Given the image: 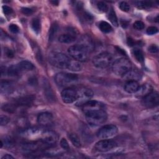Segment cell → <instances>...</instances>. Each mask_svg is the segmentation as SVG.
Segmentation results:
<instances>
[{
    "instance_id": "6",
    "label": "cell",
    "mask_w": 159,
    "mask_h": 159,
    "mask_svg": "<svg viewBox=\"0 0 159 159\" xmlns=\"http://www.w3.org/2000/svg\"><path fill=\"white\" fill-rule=\"evenodd\" d=\"M78 79V76L73 73H68L65 72H60L55 76V81L59 86H66L70 84Z\"/></svg>"
},
{
    "instance_id": "34",
    "label": "cell",
    "mask_w": 159,
    "mask_h": 159,
    "mask_svg": "<svg viewBox=\"0 0 159 159\" xmlns=\"http://www.w3.org/2000/svg\"><path fill=\"white\" fill-rule=\"evenodd\" d=\"M133 54L135 57V58L137 59V60L139 62H143L144 60L143 53L142 51L139 48H135L133 50Z\"/></svg>"
},
{
    "instance_id": "12",
    "label": "cell",
    "mask_w": 159,
    "mask_h": 159,
    "mask_svg": "<svg viewBox=\"0 0 159 159\" xmlns=\"http://www.w3.org/2000/svg\"><path fill=\"white\" fill-rule=\"evenodd\" d=\"M104 104L99 101L95 100H89L82 105V109L84 113L86 114L88 112L96 110L104 109Z\"/></svg>"
},
{
    "instance_id": "50",
    "label": "cell",
    "mask_w": 159,
    "mask_h": 159,
    "mask_svg": "<svg viewBox=\"0 0 159 159\" xmlns=\"http://www.w3.org/2000/svg\"><path fill=\"white\" fill-rule=\"evenodd\" d=\"M127 42H128L129 45H133V44H134V41L131 39H128Z\"/></svg>"
},
{
    "instance_id": "35",
    "label": "cell",
    "mask_w": 159,
    "mask_h": 159,
    "mask_svg": "<svg viewBox=\"0 0 159 159\" xmlns=\"http://www.w3.org/2000/svg\"><path fill=\"white\" fill-rule=\"evenodd\" d=\"M11 83L8 81H2L1 83V92H6L11 88Z\"/></svg>"
},
{
    "instance_id": "9",
    "label": "cell",
    "mask_w": 159,
    "mask_h": 159,
    "mask_svg": "<svg viewBox=\"0 0 159 159\" xmlns=\"http://www.w3.org/2000/svg\"><path fill=\"white\" fill-rule=\"evenodd\" d=\"M117 146V143L111 139H101L96 143L94 149L99 152H106Z\"/></svg>"
},
{
    "instance_id": "45",
    "label": "cell",
    "mask_w": 159,
    "mask_h": 159,
    "mask_svg": "<svg viewBox=\"0 0 159 159\" xmlns=\"http://www.w3.org/2000/svg\"><path fill=\"white\" fill-rule=\"evenodd\" d=\"M148 51L152 53H157L158 51V47L155 45V44H152L149 47H148Z\"/></svg>"
},
{
    "instance_id": "23",
    "label": "cell",
    "mask_w": 159,
    "mask_h": 159,
    "mask_svg": "<svg viewBox=\"0 0 159 159\" xmlns=\"http://www.w3.org/2000/svg\"><path fill=\"white\" fill-rule=\"evenodd\" d=\"M15 144V142L14 139L9 136H5L4 139H1V148L4 145L6 148H9L14 147Z\"/></svg>"
},
{
    "instance_id": "46",
    "label": "cell",
    "mask_w": 159,
    "mask_h": 159,
    "mask_svg": "<svg viewBox=\"0 0 159 159\" xmlns=\"http://www.w3.org/2000/svg\"><path fill=\"white\" fill-rule=\"evenodd\" d=\"M5 54L7 57H8L9 58H12L14 56V53L13 52V51L9 48H6L5 50Z\"/></svg>"
},
{
    "instance_id": "5",
    "label": "cell",
    "mask_w": 159,
    "mask_h": 159,
    "mask_svg": "<svg viewBox=\"0 0 159 159\" xmlns=\"http://www.w3.org/2000/svg\"><path fill=\"white\" fill-rule=\"evenodd\" d=\"M112 60L111 53L104 52L100 53L93 57L92 62L93 65L98 68H105L107 67Z\"/></svg>"
},
{
    "instance_id": "31",
    "label": "cell",
    "mask_w": 159,
    "mask_h": 159,
    "mask_svg": "<svg viewBox=\"0 0 159 159\" xmlns=\"http://www.w3.org/2000/svg\"><path fill=\"white\" fill-rule=\"evenodd\" d=\"M58 30V24L54 23L52 25L50 31H49V37H48V40L50 42H52Z\"/></svg>"
},
{
    "instance_id": "20",
    "label": "cell",
    "mask_w": 159,
    "mask_h": 159,
    "mask_svg": "<svg viewBox=\"0 0 159 159\" xmlns=\"http://www.w3.org/2000/svg\"><path fill=\"white\" fill-rule=\"evenodd\" d=\"M42 130L41 129L37 128V127H32L29 129H25L24 130H23L21 132V135L27 137H34L38 135H41L42 133Z\"/></svg>"
},
{
    "instance_id": "17",
    "label": "cell",
    "mask_w": 159,
    "mask_h": 159,
    "mask_svg": "<svg viewBox=\"0 0 159 159\" xmlns=\"http://www.w3.org/2000/svg\"><path fill=\"white\" fill-rule=\"evenodd\" d=\"M35 96L33 95H27L25 96H22L17 99L14 103L17 106H30L34 102L35 99Z\"/></svg>"
},
{
    "instance_id": "49",
    "label": "cell",
    "mask_w": 159,
    "mask_h": 159,
    "mask_svg": "<svg viewBox=\"0 0 159 159\" xmlns=\"http://www.w3.org/2000/svg\"><path fill=\"white\" fill-rule=\"evenodd\" d=\"M1 75L3 76L6 74V73H7V70H6V68L1 66Z\"/></svg>"
},
{
    "instance_id": "36",
    "label": "cell",
    "mask_w": 159,
    "mask_h": 159,
    "mask_svg": "<svg viewBox=\"0 0 159 159\" xmlns=\"http://www.w3.org/2000/svg\"><path fill=\"white\" fill-rule=\"evenodd\" d=\"M97 8L101 12H106L108 9V6L104 2H102V1H99L97 3Z\"/></svg>"
},
{
    "instance_id": "39",
    "label": "cell",
    "mask_w": 159,
    "mask_h": 159,
    "mask_svg": "<svg viewBox=\"0 0 159 159\" xmlns=\"http://www.w3.org/2000/svg\"><path fill=\"white\" fill-rule=\"evenodd\" d=\"M60 145L61 147L64 149V150H68L70 149V146H69V144L67 142V140L63 138L61 139L60 140Z\"/></svg>"
},
{
    "instance_id": "15",
    "label": "cell",
    "mask_w": 159,
    "mask_h": 159,
    "mask_svg": "<svg viewBox=\"0 0 159 159\" xmlns=\"http://www.w3.org/2000/svg\"><path fill=\"white\" fill-rule=\"evenodd\" d=\"M78 44L84 48L89 53L92 52L94 48V43L93 40L89 36L87 35L82 36L79 40Z\"/></svg>"
},
{
    "instance_id": "43",
    "label": "cell",
    "mask_w": 159,
    "mask_h": 159,
    "mask_svg": "<svg viewBox=\"0 0 159 159\" xmlns=\"http://www.w3.org/2000/svg\"><path fill=\"white\" fill-rule=\"evenodd\" d=\"M21 12L25 16H30L34 12L32 9H30L28 7H22L21 9Z\"/></svg>"
},
{
    "instance_id": "42",
    "label": "cell",
    "mask_w": 159,
    "mask_h": 159,
    "mask_svg": "<svg viewBox=\"0 0 159 159\" xmlns=\"http://www.w3.org/2000/svg\"><path fill=\"white\" fill-rule=\"evenodd\" d=\"M10 120V119L6 116H1L0 117V124L1 125H6Z\"/></svg>"
},
{
    "instance_id": "13",
    "label": "cell",
    "mask_w": 159,
    "mask_h": 159,
    "mask_svg": "<svg viewBox=\"0 0 159 159\" xmlns=\"http://www.w3.org/2000/svg\"><path fill=\"white\" fill-rule=\"evenodd\" d=\"M43 145L47 146L41 140L40 141H33L30 142H26L22 145V150L25 152L33 153L40 150Z\"/></svg>"
},
{
    "instance_id": "41",
    "label": "cell",
    "mask_w": 159,
    "mask_h": 159,
    "mask_svg": "<svg viewBox=\"0 0 159 159\" xmlns=\"http://www.w3.org/2000/svg\"><path fill=\"white\" fill-rule=\"evenodd\" d=\"M9 29L13 34H17L19 31V27L16 24H12L9 26Z\"/></svg>"
},
{
    "instance_id": "33",
    "label": "cell",
    "mask_w": 159,
    "mask_h": 159,
    "mask_svg": "<svg viewBox=\"0 0 159 159\" xmlns=\"http://www.w3.org/2000/svg\"><path fill=\"white\" fill-rule=\"evenodd\" d=\"M31 26L33 30L36 34H39V32L40 30V22L39 19L37 18L33 19L31 22Z\"/></svg>"
},
{
    "instance_id": "28",
    "label": "cell",
    "mask_w": 159,
    "mask_h": 159,
    "mask_svg": "<svg viewBox=\"0 0 159 159\" xmlns=\"http://www.w3.org/2000/svg\"><path fill=\"white\" fill-rule=\"evenodd\" d=\"M107 18L108 19L110 20V22L116 27H117L119 25L118 23V20L117 18V16L116 15L115 11H114V9L112 8H111V9L109 10V12L108 13L107 15Z\"/></svg>"
},
{
    "instance_id": "40",
    "label": "cell",
    "mask_w": 159,
    "mask_h": 159,
    "mask_svg": "<svg viewBox=\"0 0 159 159\" xmlns=\"http://www.w3.org/2000/svg\"><path fill=\"white\" fill-rule=\"evenodd\" d=\"M158 32V29L155 26H151L147 28V33L148 35H154Z\"/></svg>"
},
{
    "instance_id": "11",
    "label": "cell",
    "mask_w": 159,
    "mask_h": 159,
    "mask_svg": "<svg viewBox=\"0 0 159 159\" xmlns=\"http://www.w3.org/2000/svg\"><path fill=\"white\" fill-rule=\"evenodd\" d=\"M40 140L47 146L55 145L58 140L57 134L52 130L43 131L40 135Z\"/></svg>"
},
{
    "instance_id": "19",
    "label": "cell",
    "mask_w": 159,
    "mask_h": 159,
    "mask_svg": "<svg viewBox=\"0 0 159 159\" xmlns=\"http://www.w3.org/2000/svg\"><path fill=\"white\" fill-rule=\"evenodd\" d=\"M58 40L60 42L63 43H71L76 40V36L73 32H68L66 34H63L60 35Z\"/></svg>"
},
{
    "instance_id": "2",
    "label": "cell",
    "mask_w": 159,
    "mask_h": 159,
    "mask_svg": "<svg viewBox=\"0 0 159 159\" xmlns=\"http://www.w3.org/2000/svg\"><path fill=\"white\" fill-rule=\"evenodd\" d=\"M132 69L131 61L126 58H120L116 60L112 65L113 73L117 76H123Z\"/></svg>"
},
{
    "instance_id": "47",
    "label": "cell",
    "mask_w": 159,
    "mask_h": 159,
    "mask_svg": "<svg viewBox=\"0 0 159 159\" xmlns=\"http://www.w3.org/2000/svg\"><path fill=\"white\" fill-rule=\"evenodd\" d=\"M14 157H12V155H9V154H6L5 155H4L1 159H14Z\"/></svg>"
},
{
    "instance_id": "4",
    "label": "cell",
    "mask_w": 159,
    "mask_h": 159,
    "mask_svg": "<svg viewBox=\"0 0 159 159\" xmlns=\"http://www.w3.org/2000/svg\"><path fill=\"white\" fill-rule=\"evenodd\" d=\"M68 53L74 60L80 62H84L88 60L90 53L81 45L76 44L70 46L68 48Z\"/></svg>"
},
{
    "instance_id": "37",
    "label": "cell",
    "mask_w": 159,
    "mask_h": 159,
    "mask_svg": "<svg viewBox=\"0 0 159 159\" xmlns=\"http://www.w3.org/2000/svg\"><path fill=\"white\" fill-rule=\"evenodd\" d=\"M119 8L122 11L128 12L130 10V7L129 4L127 2H126L125 1H122V2H120L119 4Z\"/></svg>"
},
{
    "instance_id": "27",
    "label": "cell",
    "mask_w": 159,
    "mask_h": 159,
    "mask_svg": "<svg viewBox=\"0 0 159 159\" xmlns=\"http://www.w3.org/2000/svg\"><path fill=\"white\" fill-rule=\"evenodd\" d=\"M68 137L74 146H75L76 147H78V148L81 147V141H80V137H78V135L76 134L70 133L68 134Z\"/></svg>"
},
{
    "instance_id": "21",
    "label": "cell",
    "mask_w": 159,
    "mask_h": 159,
    "mask_svg": "<svg viewBox=\"0 0 159 159\" xmlns=\"http://www.w3.org/2000/svg\"><path fill=\"white\" fill-rule=\"evenodd\" d=\"M123 77L126 79L127 81L129 80H134V81H138L141 78V74L137 71V70H132V69L128 71L127 73H125Z\"/></svg>"
},
{
    "instance_id": "26",
    "label": "cell",
    "mask_w": 159,
    "mask_h": 159,
    "mask_svg": "<svg viewBox=\"0 0 159 159\" xmlns=\"http://www.w3.org/2000/svg\"><path fill=\"white\" fill-rule=\"evenodd\" d=\"M136 7L139 9H148L153 6V3L151 1H139L135 2Z\"/></svg>"
},
{
    "instance_id": "3",
    "label": "cell",
    "mask_w": 159,
    "mask_h": 159,
    "mask_svg": "<svg viewBox=\"0 0 159 159\" xmlns=\"http://www.w3.org/2000/svg\"><path fill=\"white\" fill-rule=\"evenodd\" d=\"M88 123L92 126H97L106 122L107 115L104 109H99L85 114Z\"/></svg>"
},
{
    "instance_id": "25",
    "label": "cell",
    "mask_w": 159,
    "mask_h": 159,
    "mask_svg": "<svg viewBox=\"0 0 159 159\" xmlns=\"http://www.w3.org/2000/svg\"><path fill=\"white\" fill-rule=\"evenodd\" d=\"M18 65L21 71H30L34 68V65L31 62L27 60L21 61Z\"/></svg>"
},
{
    "instance_id": "38",
    "label": "cell",
    "mask_w": 159,
    "mask_h": 159,
    "mask_svg": "<svg viewBox=\"0 0 159 159\" xmlns=\"http://www.w3.org/2000/svg\"><path fill=\"white\" fill-rule=\"evenodd\" d=\"M133 27L134 29L140 30H142L144 29L145 24L143 22H142L140 20H137L134 23Z\"/></svg>"
},
{
    "instance_id": "32",
    "label": "cell",
    "mask_w": 159,
    "mask_h": 159,
    "mask_svg": "<svg viewBox=\"0 0 159 159\" xmlns=\"http://www.w3.org/2000/svg\"><path fill=\"white\" fill-rule=\"evenodd\" d=\"M16 107L17 106L15 104V103H7L3 104L1 107V109L5 112L12 113L15 111Z\"/></svg>"
},
{
    "instance_id": "22",
    "label": "cell",
    "mask_w": 159,
    "mask_h": 159,
    "mask_svg": "<svg viewBox=\"0 0 159 159\" xmlns=\"http://www.w3.org/2000/svg\"><path fill=\"white\" fill-rule=\"evenodd\" d=\"M152 92V87L150 84H143L142 86H140L138 91H137V94L140 96L143 97L144 96L148 94V93Z\"/></svg>"
},
{
    "instance_id": "18",
    "label": "cell",
    "mask_w": 159,
    "mask_h": 159,
    "mask_svg": "<svg viewBox=\"0 0 159 159\" xmlns=\"http://www.w3.org/2000/svg\"><path fill=\"white\" fill-rule=\"evenodd\" d=\"M140 85L137 81L129 80L124 85V90L128 93H135L138 91Z\"/></svg>"
},
{
    "instance_id": "24",
    "label": "cell",
    "mask_w": 159,
    "mask_h": 159,
    "mask_svg": "<svg viewBox=\"0 0 159 159\" xmlns=\"http://www.w3.org/2000/svg\"><path fill=\"white\" fill-rule=\"evenodd\" d=\"M21 71H22L18 65H12L7 68V74L9 76H17L20 73Z\"/></svg>"
},
{
    "instance_id": "48",
    "label": "cell",
    "mask_w": 159,
    "mask_h": 159,
    "mask_svg": "<svg viewBox=\"0 0 159 159\" xmlns=\"http://www.w3.org/2000/svg\"><path fill=\"white\" fill-rule=\"evenodd\" d=\"M35 81H37V79L35 78L29 79V83H30L31 85H35V84H37V83H35Z\"/></svg>"
},
{
    "instance_id": "14",
    "label": "cell",
    "mask_w": 159,
    "mask_h": 159,
    "mask_svg": "<svg viewBox=\"0 0 159 159\" xmlns=\"http://www.w3.org/2000/svg\"><path fill=\"white\" fill-rule=\"evenodd\" d=\"M37 122L43 127L50 126L53 123V116L48 112H41L37 116Z\"/></svg>"
},
{
    "instance_id": "51",
    "label": "cell",
    "mask_w": 159,
    "mask_h": 159,
    "mask_svg": "<svg viewBox=\"0 0 159 159\" xmlns=\"http://www.w3.org/2000/svg\"><path fill=\"white\" fill-rule=\"evenodd\" d=\"M51 2H52V3H53L54 5H57L58 3V1H51Z\"/></svg>"
},
{
    "instance_id": "44",
    "label": "cell",
    "mask_w": 159,
    "mask_h": 159,
    "mask_svg": "<svg viewBox=\"0 0 159 159\" xmlns=\"http://www.w3.org/2000/svg\"><path fill=\"white\" fill-rule=\"evenodd\" d=\"M2 11H3L4 14H5L6 15L11 14L12 12V8H11L10 7H9L7 6H6V5L2 6Z\"/></svg>"
},
{
    "instance_id": "16",
    "label": "cell",
    "mask_w": 159,
    "mask_h": 159,
    "mask_svg": "<svg viewBox=\"0 0 159 159\" xmlns=\"http://www.w3.org/2000/svg\"><path fill=\"white\" fill-rule=\"evenodd\" d=\"M42 86H43V92L45 94V97L49 101H54L55 100V94L51 88L50 84L48 81L47 79H43V83H42Z\"/></svg>"
},
{
    "instance_id": "1",
    "label": "cell",
    "mask_w": 159,
    "mask_h": 159,
    "mask_svg": "<svg viewBox=\"0 0 159 159\" xmlns=\"http://www.w3.org/2000/svg\"><path fill=\"white\" fill-rule=\"evenodd\" d=\"M48 61L53 66L58 68L66 69L68 68L71 60L69 57L64 53L53 52L49 55Z\"/></svg>"
},
{
    "instance_id": "7",
    "label": "cell",
    "mask_w": 159,
    "mask_h": 159,
    "mask_svg": "<svg viewBox=\"0 0 159 159\" xmlns=\"http://www.w3.org/2000/svg\"><path fill=\"white\" fill-rule=\"evenodd\" d=\"M118 132L117 127L113 124L105 125L101 127L96 133V136L100 139H110L115 136Z\"/></svg>"
},
{
    "instance_id": "10",
    "label": "cell",
    "mask_w": 159,
    "mask_h": 159,
    "mask_svg": "<svg viewBox=\"0 0 159 159\" xmlns=\"http://www.w3.org/2000/svg\"><path fill=\"white\" fill-rule=\"evenodd\" d=\"M142 104L147 107H154L159 104V95L157 92H151L142 98Z\"/></svg>"
},
{
    "instance_id": "29",
    "label": "cell",
    "mask_w": 159,
    "mask_h": 159,
    "mask_svg": "<svg viewBox=\"0 0 159 159\" xmlns=\"http://www.w3.org/2000/svg\"><path fill=\"white\" fill-rule=\"evenodd\" d=\"M82 68H83V66L81 64V62L76 61L75 60H71L68 69H69L71 71H80L82 69Z\"/></svg>"
},
{
    "instance_id": "30",
    "label": "cell",
    "mask_w": 159,
    "mask_h": 159,
    "mask_svg": "<svg viewBox=\"0 0 159 159\" xmlns=\"http://www.w3.org/2000/svg\"><path fill=\"white\" fill-rule=\"evenodd\" d=\"M99 27L104 33H109L112 30V26L106 21H101L99 24Z\"/></svg>"
},
{
    "instance_id": "8",
    "label": "cell",
    "mask_w": 159,
    "mask_h": 159,
    "mask_svg": "<svg viewBox=\"0 0 159 159\" xmlns=\"http://www.w3.org/2000/svg\"><path fill=\"white\" fill-rule=\"evenodd\" d=\"M62 101L66 104H71L78 99L79 94L78 91L72 88H67L61 93Z\"/></svg>"
}]
</instances>
